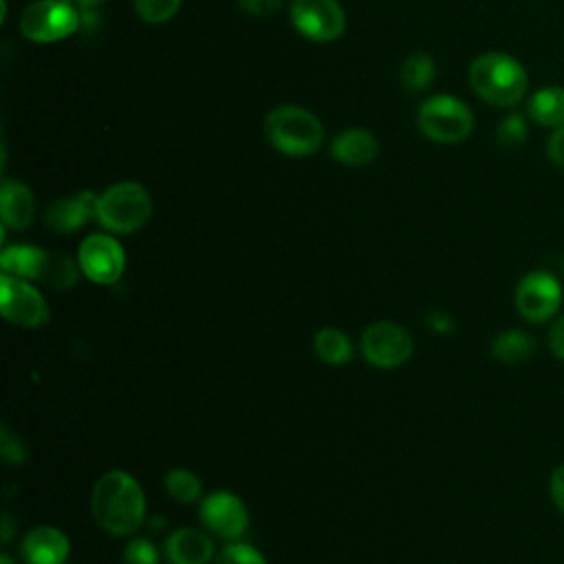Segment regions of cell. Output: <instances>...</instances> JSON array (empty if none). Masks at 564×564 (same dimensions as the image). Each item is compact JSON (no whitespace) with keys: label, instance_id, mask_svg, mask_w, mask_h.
I'll list each match as a JSON object with an SVG mask.
<instances>
[{"label":"cell","instance_id":"obj_1","mask_svg":"<svg viewBox=\"0 0 564 564\" xmlns=\"http://www.w3.org/2000/svg\"><path fill=\"white\" fill-rule=\"evenodd\" d=\"M90 509L104 531L112 535H130L143 524L145 496L130 474L115 469L97 480Z\"/></svg>","mask_w":564,"mask_h":564},{"label":"cell","instance_id":"obj_2","mask_svg":"<svg viewBox=\"0 0 564 564\" xmlns=\"http://www.w3.org/2000/svg\"><path fill=\"white\" fill-rule=\"evenodd\" d=\"M469 84L487 104L507 108L524 97L529 79L522 64L511 55L482 53L469 64Z\"/></svg>","mask_w":564,"mask_h":564},{"label":"cell","instance_id":"obj_3","mask_svg":"<svg viewBox=\"0 0 564 564\" xmlns=\"http://www.w3.org/2000/svg\"><path fill=\"white\" fill-rule=\"evenodd\" d=\"M271 145L289 156H308L324 141L322 121L302 106H275L264 119Z\"/></svg>","mask_w":564,"mask_h":564},{"label":"cell","instance_id":"obj_4","mask_svg":"<svg viewBox=\"0 0 564 564\" xmlns=\"http://www.w3.org/2000/svg\"><path fill=\"white\" fill-rule=\"evenodd\" d=\"M152 214V198L141 183L123 181L99 194L97 220L112 234H132L141 229Z\"/></svg>","mask_w":564,"mask_h":564},{"label":"cell","instance_id":"obj_5","mask_svg":"<svg viewBox=\"0 0 564 564\" xmlns=\"http://www.w3.org/2000/svg\"><path fill=\"white\" fill-rule=\"evenodd\" d=\"M416 126L436 143H460L474 130V115L460 99L434 95L419 106Z\"/></svg>","mask_w":564,"mask_h":564},{"label":"cell","instance_id":"obj_6","mask_svg":"<svg viewBox=\"0 0 564 564\" xmlns=\"http://www.w3.org/2000/svg\"><path fill=\"white\" fill-rule=\"evenodd\" d=\"M79 11L66 0H37L20 15V31L33 42H57L79 29Z\"/></svg>","mask_w":564,"mask_h":564},{"label":"cell","instance_id":"obj_7","mask_svg":"<svg viewBox=\"0 0 564 564\" xmlns=\"http://www.w3.org/2000/svg\"><path fill=\"white\" fill-rule=\"evenodd\" d=\"M361 352L377 368H397L412 357V337L394 322H375L361 333Z\"/></svg>","mask_w":564,"mask_h":564},{"label":"cell","instance_id":"obj_8","mask_svg":"<svg viewBox=\"0 0 564 564\" xmlns=\"http://www.w3.org/2000/svg\"><path fill=\"white\" fill-rule=\"evenodd\" d=\"M0 311L9 322L24 328H42L48 322V308L40 291L29 280L9 273L0 275Z\"/></svg>","mask_w":564,"mask_h":564},{"label":"cell","instance_id":"obj_9","mask_svg":"<svg viewBox=\"0 0 564 564\" xmlns=\"http://www.w3.org/2000/svg\"><path fill=\"white\" fill-rule=\"evenodd\" d=\"M291 22L306 40L330 42L344 33L346 15L337 0H293Z\"/></svg>","mask_w":564,"mask_h":564},{"label":"cell","instance_id":"obj_10","mask_svg":"<svg viewBox=\"0 0 564 564\" xmlns=\"http://www.w3.org/2000/svg\"><path fill=\"white\" fill-rule=\"evenodd\" d=\"M562 304V286L546 271L527 273L516 286V308L527 322L551 319Z\"/></svg>","mask_w":564,"mask_h":564},{"label":"cell","instance_id":"obj_11","mask_svg":"<svg viewBox=\"0 0 564 564\" xmlns=\"http://www.w3.org/2000/svg\"><path fill=\"white\" fill-rule=\"evenodd\" d=\"M77 260H79L82 273L97 284L117 282L126 267V256L121 245L106 234L88 236L79 245Z\"/></svg>","mask_w":564,"mask_h":564},{"label":"cell","instance_id":"obj_12","mask_svg":"<svg viewBox=\"0 0 564 564\" xmlns=\"http://www.w3.org/2000/svg\"><path fill=\"white\" fill-rule=\"evenodd\" d=\"M198 516L212 533L225 540L240 538L249 524L245 505L240 502L238 496L229 491H216L205 496L198 507Z\"/></svg>","mask_w":564,"mask_h":564},{"label":"cell","instance_id":"obj_13","mask_svg":"<svg viewBox=\"0 0 564 564\" xmlns=\"http://www.w3.org/2000/svg\"><path fill=\"white\" fill-rule=\"evenodd\" d=\"M97 203L99 196L93 192H79L70 198H59L53 205H48L44 214V223L48 229L59 234L77 231L88 218L97 216Z\"/></svg>","mask_w":564,"mask_h":564},{"label":"cell","instance_id":"obj_14","mask_svg":"<svg viewBox=\"0 0 564 564\" xmlns=\"http://www.w3.org/2000/svg\"><path fill=\"white\" fill-rule=\"evenodd\" d=\"M26 564H64L68 557V538L55 527H35L22 540Z\"/></svg>","mask_w":564,"mask_h":564},{"label":"cell","instance_id":"obj_15","mask_svg":"<svg viewBox=\"0 0 564 564\" xmlns=\"http://www.w3.org/2000/svg\"><path fill=\"white\" fill-rule=\"evenodd\" d=\"M165 555L170 564H209L214 557V542L207 533L185 527L165 540Z\"/></svg>","mask_w":564,"mask_h":564},{"label":"cell","instance_id":"obj_16","mask_svg":"<svg viewBox=\"0 0 564 564\" xmlns=\"http://www.w3.org/2000/svg\"><path fill=\"white\" fill-rule=\"evenodd\" d=\"M35 214L31 189L20 181H4L0 187V216L2 225L11 229H26Z\"/></svg>","mask_w":564,"mask_h":564},{"label":"cell","instance_id":"obj_17","mask_svg":"<svg viewBox=\"0 0 564 564\" xmlns=\"http://www.w3.org/2000/svg\"><path fill=\"white\" fill-rule=\"evenodd\" d=\"M333 156L344 163V165H368L377 159L379 154V143L375 139V134H370L368 130L361 128H348L344 132L337 134V139L330 145Z\"/></svg>","mask_w":564,"mask_h":564},{"label":"cell","instance_id":"obj_18","mask_svg":"<svg viewBox=\"0 0 564 564\" xmlns=\"http://www.w3.org/2000/svg\"><path fill=\"white\" fill-rule=\"evenodd\" d=\"M529 117L546 128L564 126V88L544 86L529 99Z\"/></svg>","mask_w":564,"mask_h":564},{"label":"cell","instance_id":"obj_19","mask_svg":"<svg viewBox=\"0 0 564 564\" xmlns=\"http://www.w3.org/2000/svg\"><path fill=\"white\" fill-rule=\"evenodd\" d=\"M42 258H44V249H40V247L13 245V247H7L2 251L0 267H2V273H9L13 278L37 280Z\"/></svg>","mask_w":564,"mask_h":564},{"label":"cell","instance_id":"obj_20","mask_svg":"<svg viewBox=\"0 0 564 564\" xmlns=\"http://www.w3.org/2000/svg\"><path fill=\"white\" fill-rule=\"evenodd\" d=\"M77 264L62 251H44L42 267L37 282H44L46 286L55 291H66L77 282Z\"/></svg>","mask_w":564,"mask_h":564},{"label":"cell","instance_id":"obj_21","mask_svg":"<svg viewBox=\"0 0 564 564\" xmlns=\"http://www.w3.org/2000/svg\"><path fill=\"white\" fill-rule=\"evenodd\" d=\"M491 352L502 364H522L535 352V341L524 330H505L491 341Z\"/></svg>","mask_w":564,"mask_h":564},{"label":"cell","instance_id":"obj_22","mask_svg":"<svg viewBox=\"0 0 564 564\" xmlns=\"http://www.w3.org/2000/svg\"><path fill=\"white\" fill-rule=\"evenodd\" d=\"M313 348H315L317 357L330 366H344L352 355V346H350V339L346 337V333H341L339 328H333V326H326L315 333Z\"/></svg>","mask_w":564,"mask_h":564},{"label":"cell","instance_id":"obj_23","mask_svg":"<svg viewBox=\"0 0 564 564\" xmlns=\"http://www.w3.org/2000/svg\"><path fill=\"white\" fill-rule=\"evenodd\" d=\"M434 79V59L427 53H412L401 66V84L412 90H425Z\"/></svg>","mask_w":564,"mask_h":564},{"label":"cell","instance_id":"obj_24","mask_svg":"<svg viewBox=\"0 0 564 564\" xmlns=\"http://www.w3.org/2000/svg\"><path fill=\"white\" fill-rule=\"evenodd\" d=\"M163 482H165L167 494H170L174 500L183 502V505L194 502V500H198V496H200V480H198V476H194V474L187 471V469H181V467L170 469V471L165 474V480H163Z\"/></svg>","mask_w":564,"mask_h":564},{"label":"cell","instance_id":"obj_25","mask_svg":"<svg viewBox=\"0 0 564 564\" xmlns=\"http://www.w3.org/2000/svg\"><path fill=\"white\" fill-rule=\"evenodd\" d=\"M529 137V130H527V121L522 115H509L500 121L498 130H496V141L500 148L505 150H516L520 148Z\"/></svg>","mask_w":564,"mask_h":564},{"label":"cell","instance_id":"obj_26","mask_svg":"<svg viewBox=\"0 0 564 564\" xmlns=\"http://www.w3.org/2000/svg\"><path fill=\"white\" fill-rule=\"evenodd\" d=\"M181 0H134V11L150 24H163L178 11Z\"/></svg>","mask_w":564,"mask_h":564},{"label":"cell","instance_id":"obj_27","mask_svg":"<svg viewBox=\"0 0 564 564\" xmlns=\"http://www.w3.org/2000/svg\"><path fill=\"white\" fill-rule=\"evenodd\" d=\"M121 564H159L156 549L150 540L145 538H134L126 544Z\"/></svg>","mask_w":564,"mask_h":564},{"label":"cell","instance_id":"obj_28","mask_svg":"<svg viewBox=\"0 0 564 564\" xmlns=\"http://www.w3.org/2000/svg\"><path fill=\"white\" fill-rule=\"evenodd\" d=\"M214 564H267L264 557L249 544H229L220 551Z\"/></svg>","mask_w":564,"mask_h":564},{"label":"cell","instance_id":"obj_29","mask_svg":"<svg viewBox=\"0 0 564 564\" xmlns=\"http://www.w3.org/2000/svg\"><path fill=\"white\" fill-rule=\"evenodd\" d=\"M0 452L2 458L11 465H20L26 460V445L7 425L0 427Z\"/></svg>","mask_w":564,"mask_h":564},{"label":"cell","instance_id":"obj_30","mask_svg":"<svg viewBox=\"0 0 564 564\" xmlns=\"http://www.w3.org/2000/svg\"><path fill=\"white\" fill-rule=\"evenodd\" d=\"M238 4L249 15L269 18V15H273L282 7V0H238Z\"/></svg>","mask_w":564,"mask_h":564},{"label":"cell","instance_id":"obj_31","mask_svg":"<svg viewBox=\"0 0 564 564\" xmlns=\"http://www.w3.org/2000/svg\"><path fill=\"white\" fill-rule=\"evenodd\" d=\"M549 489H551V498L555 502V507L564 513V465L555 467L549 480Z\"/></svg>","mask_w":564,"mask_h":564},{"label":"cell","instance_id":"obj_32","mask_svg":"<svg viewBox=\"0 0 564 564\" xmlns=\"http://www.w3.org/2000/svg\"><path fill=\"white\" fill-rule=\"evenodd\" d=\"M546 152H549V159H551L555 165L564 167V126L555 128V132H553L551 139H549Z\"/></svg>","mask_w":564,"mask_h":564},{"label":"cell","instance_id":"obj_33","mask_svg":"<svg viewBox=\"0 0 564 564\" xmlns=\"http://www.w3.org/2000/svg\"><path fill=\"white\" fill-rule=\"evenodd\" d=\"M549 346H551L553 355L564 361V315H560L555 319V324L551 326V330H549Z\"/></svg>","mask_w":564,"mask_h":564},{"label":"cell","instance_id":"obj_34","mask_svg":"<svg viewBox=\"0 0 564 564\" xmlns=\"http://www.w3.org/2000/svg\"><path fill=\"white\" fill-rule=\"evenodd\" d=\"M430 326L436 330V333H445L452 328V319L445 315V313H434L430 317Z\"/></svg>","mask_w":564,"mask_h":564},{"label":"cell","instance_id":"obj_35","mask_svg":"<svg viewBox=\"0 0 564 564\" xmlns=\"http://www.w3.org/2000/svg\"><path fill=\"white\" fill-rule=\"evenodd\" d=\"M11 527H13V520H11L9 513H4V516H2V540H4V542L11 540Z\"/></svg>","mask_w":564,"mask_h":564},{"label":"cell","instance_id":"obj_36","mask_svg":"<svg viewBox=\"0 0 564 564\" xmlns=\"http://www.w3.org/2000/svg\"><path fill=\"white\" fill-rule=\"evenodd\" d=\"M0 564H13V560H11L7 553H2V555H0Z\"/></svg>","mask_w":564,"mask_h":564},{"label":"cell","instance_id":"obj_37","mask_svg":"<svg viewBox=\"0 0 564 564\" xmlns=\"http://www.w3.org/2000/svg\"><path fill=\"white\" fill-rule=\"evenodd\" d=\"M562 271H564V256H562Z\"/></svg>","mask_w":564,"mask_h":564},{"label":"cell","instance_id":"obj_38","mask_svg":"<svg viewBox=\"0 0 564 564\" xmlns=\"http://www.w3.org/2000/svg\"><path fill=\"white\" fill-rule=\"evenodd\" d=\"M66 2H70V0H66Z\"/></svg>","mask_w":564,"mask_h":564}]
</instances>
